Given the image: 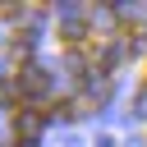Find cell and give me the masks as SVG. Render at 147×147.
Masks as SVG:
<instances>
[{
    "instance_id": "5",
    "label": "cell",
    "mask_w": 147,
    "mask_h": 147,
    "mask_svg": "<svg viewBox=\"0 0 147 147\" xmlns=\"http://www.w3.org/2000/svg\"><path fill=\"white\" fill-rule=\"evenodd\" d=\"M133 115H138V119H147V87L133 96Z\"/></svg>"
},
{
    "instance_id": "3",
    "label": "cell",
    "mask_w": 147,
    "mask_h": 147,
    "mask_svg": "<svg viewBox=\"0 0 147 147\" xmlns=\"http://www.w3.org/2000/svg\"><path fill=\"white\" fill-rule=\"evenodd\" d=\"M32 46H37V37H18V41H14V55H18V60H28V55H32Z\"/></svg>"
},
{
    "instance_id": "2",
    "label": "cell",
    "mask_w": 147,
    "mask_h": 147,
    "mask_svg": "<svg viewBox=\"0 0 147 147\" xmlns=\"http://www.w3.org/2000/svg\"><path fill=\"white\" fill-rule=\"evenodd\" d=\"M14 129H18V138H23V142H32V138L41 133V115H32V110H23V115L14 119Z\"/></svg>"
},
{
    "instance_id": "1",
    "label": "cell",
    "mask_w": 147,
    "mask_h": 147,
    "mask_svg": "<svg viewBox=\"0 0 147 147\" xmlns=\"http://www.w3.org/2000/svg\"><path fill=\"white\" fill-rule=\"evenodd\" d=\"M18 92H23L28 101H41V96L51 92V78H46V69H37V64H28V69L18 74Z\"/></svg>"
},
{
    "instance_id": "4",
    "label": "cell",
    "mask_w": 147,
    "mask_h": 147,
    "mask_svg": "<svg viewBox=\"0 0 147 147\" xmlns=\"http://www.w3.org/2000/svg\"><path fill=\"white\" fill-rule=\"evenodd\" d=\"M115 14H119V18H142V5H138V0H133V5H115Z\"/></svg>"
}]
</instances>
